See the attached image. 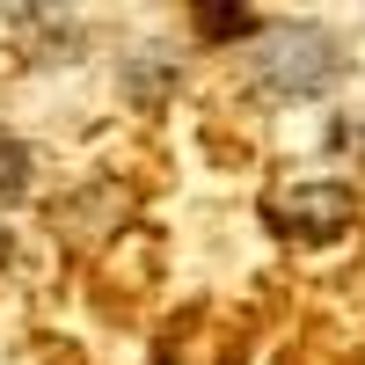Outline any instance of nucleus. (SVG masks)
Returning <instances> with one entry per match:
<instances>
[{
  "label": "nucleus",
  "instance_id": "nucleus-1",
  "mask_svg": "<svg viewBox=\"0 0 365 365\" xmlns=\"http://www.w3.org/2000/svg\"><path fill=\"white\" fill-rule=\"evenodd\" d=\"M336 73H344V51L314 22H278L256 44V88L278 96V103H307L322 88H336Z\"/></svg>",
  "mask_w": 365,
  "mask_h": 365
},
{
  "label": "nucleus",
  "instance_id": "nucleus-2",
  "mask_svg": "<svg viewBox=\"0 0 365 365\" xmlns=\"http://www.w3.org/2000/svg\"><path fill=\"white\" fill-rule=\"evenodd\" d=\"M270 227L292 234V241H329L351 227V190L344 182H285V190H270Z\"/></svg>",
  "mask_w": 365,
  "mask_h": 365
},
{
  "label": "nucleus",
  "instance_id": "nucleus-3",
  "mask_svg": "<svg viewBox=\"0 0 365 365\" xmlns=\"http://www.w3.org/2000/svg\"><path fill=\"white\" fill-rule=\"evenodd\" d=\"M22 190H29V146L0 132V197H22Z\"/></svg>",
  "mask_w": 365,
  "mask_h": 365
},
{
  "label": "nucleus",
  "instance_id": "nucleus-4",
  "mask_svg": "<svg viewBox=\"0 0 365 365\" xmlns=\"http://www.w3.org/2000/svg\"><path fill=\"white\" fill-rule=\"evenodd\" d=\"M197 29H205V37H241V29H256V22H249V15H234V8H205Z\"/></svg>",
  "mask_w": 365,
  "mask_h": 365
}]
</instances>
